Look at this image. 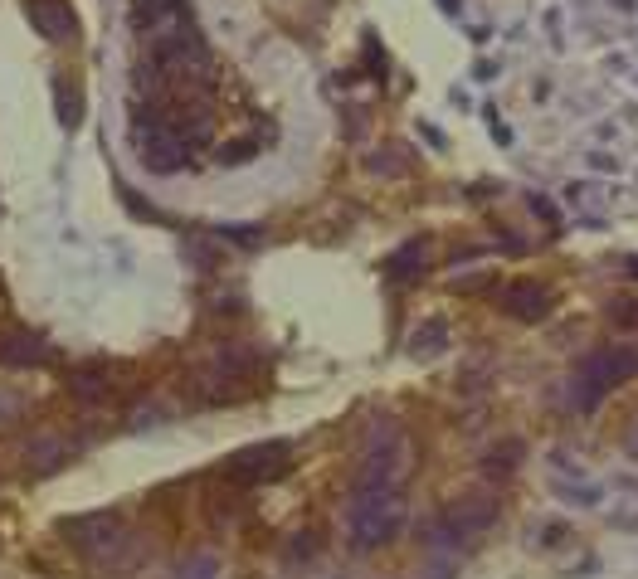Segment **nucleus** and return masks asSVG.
Listing matches in <instances>:
<instances>
[{
	"mask_svg": "<svg viewBox=\"0 0 638 579\" xmlns=\"http://www.w3.org/2000/svg\"><path fill=\"white\" fill-rule=\"evenodd\" d=\"M288 468V448L283 443H259V448H244L239 458H229L225 472L239 482H263V477H278Z\"/></svg>",
	"mask_w": 638,
	"mask_h": 579,
	"instance_id": "f257e3e1",
	"label": "nucleus"
},
{
	"mask_svg": "<svg viewBox=\"0 0 638 579\" xmlns=\"http://www.w3.org/2000/svg\"><path fill=\"white\" fill-rule=\"evenodd\" d=\"M492 516H497V502H492V497H483L478 507H473V502H453V507H449V526H453V531H478V526H488Z\"/></svg>",
	"mask_w": 638,
	"mask_h": 579,
	"instance_id": "423d86ee",
	"label": "nucleus"
},
{
	"mask_svg": "<svg viewBox=\"0 0 638 579\" xmlns=\"http://www.w3.org/2000/svg\"><path fill=\"white\" fill-rule=\"evenodd\" d=\"M624 448H629V453L638 458V414L629 419V424H624Z\"/></svg>",
	"mask_w": 638,
	"mask_h": 579,
	"instance_id": "6e6552de",
	"label": "nucleus"
},
{
	"mask_svg": "<svg viewBox=\"0 0 638 579\" xmlns=\"http://www.w3.org/2000/svg\"><path fill=\"white\" fill-rule=\"evenodd\" d=\"M507 312L522 317V322H541L551 312V292L541 288V283H517V288L507 292Z\"/></svg>",
	"mask_w": 638,
	"mask_h": 579,
	"instance_id": "7ed1b4c3",
	"label": "nucleus"
},
{
	"mask_svg": "<svg viewBox=\"0 0 638 579\" xmlns=\"http://www.w3.org/2000/svg\"><path fill=\"white\" fill-rule=\"evenodd\" d=\"M629 268H634V273H638V258H634V263H629Z\"/></svg>",
	"mask_w": 638,
	"mask_h": 579,
	"instance_id": "1a4fd4ad",
	"label": "nucleus"
},
{
	"mask_svg": "<svg viewBox=\"0 0 638 579\" xmlns=\"http://www.w3.org/2000/svg\"><path fill=\"white\" fill-rule=\"evenodd\" d=\"M35 20L49 39H64L69 30H74V10L59 5V0H35Z\"/></svg>",
	"mask_w": 638,
	"mask_h": 579,
	"instance_id": "39448f33",
	"label": "nucleus"
},
{
	"mask_svg": "<svg viewBox=\"0 0 638 579\" xmlns=\"http://www.w3.org/2000/svg\"><path fill=\"white\" fill-rule=\"evenodd\" d=\"M517 463H522V448L507 443V448H497V458H483V472H488V477H507Z\"/></svg>",
	"mask_w": 638,
	"mask_h": 579,
	"instance_id": "0eeeda50",
	"label": "nucleus"
},
{
	"mask_svg": "<svg viewBox=\"0 0 638 579\" xmlns=\"http://www.w3.org/2000/svg\"><path fill=\"white\" fill-rule=\"evenodd\" d=\"M74 541L93 555V560H113V550L127 541V531L117 526L113 516H88V521H78L74 526Z\"/></svg>",
	"mask_w": 638,
	"mask_h": 579,
	"instance_id": "f03ea898",
	"label": "nucleus"
},
{
	"mask_svg": "<svg viewBox=\"0 0 638 579\" xmlns=\"http://www.w3.org/2000/svg\"><path fill=\"white\" fill-rule=\"evenodd\" d=\"M49 356V346L30 331H5L0 336V365H35Z\"/></svg>",
	"mask_w": 638,
	"mask_h": 579,
	"instance_id": "20e7f679",
	"label": "nucleus"
}]
</instances>
